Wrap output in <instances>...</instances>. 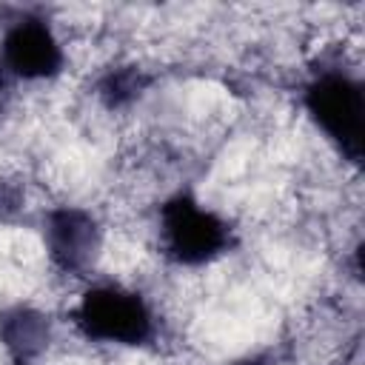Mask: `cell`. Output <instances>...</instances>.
Returning a JSON list of instances; mask_svg holds the SVG:
<instances>
[{"label":"cell","instance_id":"6da1fadb","mask_svg":"<svg viewBox=\"0 0 365 365\" xmlns=\"http://www.w3.org/2000/svg\"><path fill=\"white\" fill-rule=\"evenodd\" d=\"M305 108L325 137L351 163L362 160L365 140V91L345 71H322L305 88Z\"/></svg>","mask_w":365,"mask_h":365},{"label":"cell","instance_id":"7a4b0ae2","mask_svg":"<svg viewBox=\"0 0 365 365\" xmlns=\"http://www.w3.org/2000/svg\"><path fill=\"white\" fill-rule=\"evenodd\" d=\"M74 322L88 339L117 345H143L154 334V317L145 299L123 285L88 288L74 311Z\"/></svg>","mask_w":365,"mask_h":365},{"label":"cell","instance_id":"3957f363","mask_svg":"<svg viewBox=\"0 0 365 365\" xmlns=\"http://www.w3.org/2000/svg\"><path fill=\"white\" fill-rule=\"evenodd\" d=\"M160 237L174 262L202 265L225 251L228 225L191 194H177L160 208Z\"/></svg>","mask_w":365,"mask_h":365},{"label":"cell","instance_id":"277c9868","mask_svg":"<svg viewBox=\"0 0 365 365\" xmlns=\"http://www.w3.org/2000/svg\"><path fill=\"white\" fill-rule=\"evenodd\" d=\"M46 251L63 274H86L100 254L103 231L100 222L74 205H60L46 214Z\"/></svg>","mask_w":365,"mask_h":365},{"label":"cell","instance_id":"5b68a950","mask_svg":"<svg viewBox=\"0 0 365 365\" xmlns=\"http://www.w3.org/2000/svg\"><path fill=\"white\" fill-rule=\"evenodd\" d=\"M0 63L11 77L46 80L63 68V48L43 20L23 17L6 31L0 46Z\"/></svg>","mask_w":365,"mask_h":365},{"label":"cell","instance_id":"8992f818","mask_svg":"<svg viewBox=\"0 0 365 365\" xmlns=\"http://www.w3.org/2000/svg\"><path fill=\"white\" fill-rule=\"evenodd\" d=\"M51 339V322L31 305H11L0 311V342L17 365H31Z\"/></svg>","mask_w":365,"mask_h":365},{"label":"cell","instance_id":"52a82bcc","mask_svg":"<svg viewBox=\"0 0 365 365\" xmlns=\"http://www.w3.org/2000/svg\"><path fill=\"white\" fill-rule=\"evenodd\" d=\"M148 86V74L140 66H117L103 74L97 94L106 103V108H125L131 106Z\"/></svg>","mask_w":365,"mask_h":365},{"label":"cell","instance_id":"ba28073f","mask_svg":"<svg viewBox=\"0 0 365 365\" xmlns=\"http://www.w3.org/2000/svg\"><path fill=\"white\" fill-rule=\"evenodd\" d=\"M23 191H20V185L17 182H11V180H0V220L3 222H9V220H14L20 211H23Z\"/></svg>","mask_w":365,"mask_h":365},{"label":"cell","instance_id":"9c48e42d","mask_svg":"<svg viewBox=\"0 0 365 365\" xmlns=\"http://www.w3.org/2000/svg\"><path fill=\"white\" fill-rule=\"evenodd\" d=\"M9 100H11V74H9V71L3 68V63H0V117L6 114Z\"/></svg>","mask_w":365,"mask_h":365},{"label":"cell","instance_id":"30bf717a","mask_svg":"<svg viewBox=\"0 0 365 365\" xmlns=\"http://www.w3.org/2000/svg\"><path fill=\"white\" fill-rule=\"evenodd\" d=\"M231 365H265V356H245V359H237Z\"/></svg>","mask_w":365,"mask_h":365}]
</instances>
